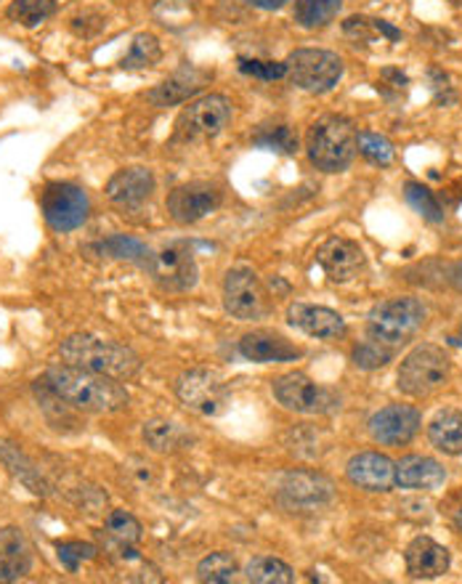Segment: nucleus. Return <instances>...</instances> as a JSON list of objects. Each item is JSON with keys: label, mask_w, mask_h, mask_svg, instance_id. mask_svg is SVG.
<instances>
[{"label": "nucleus", "mask_w": 462, "mask_h": 584, "mask_svg": "<svg viewBox=\"0 0 462 584\" xmlns=\"http://www.w3.org/2000/svg\"><path fill=\"white\" fill-rule=\"evenodd\" d=\"M346 476L356 489L386 494L396 487V462L380 451H361L348 460Z\"/></svg>", "instance_id": "nucleus-16"}, {"label": "nucleus", "mask_w": 462, "mask_h": 584, "mask_svg": "<svg viewBox=\"0 0 462 584\" xmlns=\"http://www.w3.org/2000/svg\"><path fill=\"white\" fill-rule=\"evenodd\" d=\"M407 85H409V80L405 72H399V70H382V75L378 80V91L386 93L388 88H391L393 96H401V93L407 91Z\"/></svg>", "instance_id": "nucleus-41"}, {"label": "nucleus", "mask_w": 462, "mask_h": 584, "mask_svg": "<svg viewBox=\"0 0 462 584\" xmlns=\"http://www.w3.org/2000/svg\"><path fill=\"white\" fill-rule=\"evenodd\" d=\"M405 563L412 580H439L449 571L452 555L431 536H414L405 550Z\"/></svg>", "instance_id": "nucleus-20"}, {"label": "nucleus", "mask_w": 462, "mask_h": 584, "mask_svg": "<svg viewBox=\"0 0 462 584\" xmlns=\"http://www.w3.org/2000/svg\"><path fill=\"white\" fill-rule=\"evenodd\" d=\"M223 202V189L213 181H189L168 195V212L176 223L189 226L208 218Z\"/></svg>", "instance_id": "nucleus-13"}, {"label": "nucleus", "mask_w": 462, "mask_h": 584, "mask_svg": "<svg viewBox=\"0 0 462 584\" xmlns=\"http://www.w3.org/2000/svg\"><path fill=\"white\" fill-rule=\"evenodd\" d=\"M32 569V548L22 529H0V584L19 582Z\"/></svg>", "instance_id": "nucleus-23"}, {"label": "nucleus", "mask_w": 462, "mask_h": 584, "mask_svg": "<svg viewBox=\"0 0 462 584\" xmlns=\"http://www.w3.org/2000/svg\"><path fill=\"white\" fill-rule=\"evenodd\" d=\"M59 356L70 367L96 372L115 380H130L141 372V358L134 348L96 335H70L59 348Z\"/></svg>", "instance_id": "nucleus-2"}, {"label": "nucleus", "mask_w": 462, "mask_h": 584, "mask_svg": "<svg viewBox=\"0 0 462 584\" xmlns=\"http://www.w3.org/2000/svg\"><path fill=\"white\" fill-rule=\"evenodd\" d=\"M428 309L418 298L399 295L388 298L375 305L367 316V337L375 343L388 345V348H399L412 341L418 332L426 327Z\"/></svg>", "instance_id": "nucleus-4"}, {"label": "nucleus", "mask_w": 462, "mask_h": 584, "mask_svg": "<svg viewBox=\"0 0 462 584\" xmlns=\"http://www.w3.org/2000/svg\"><path fill=\"white\" fill-rule=\"evenodd\" d=\"M449 343H452V345H462V327H460V335L449 337Z\"/></svg>", "instance_id": "nucleus-45"}, {"label": "nucleus", "mask_w": 462, "mask_h": 584, "mask_svg": "<svg viewBox=\"0 0 462 584\" xmlns=\"http://www.w3.org/2000/svg\"><path fill=\"white\" fill-rule=\"evenodd\" d=\"M422 415L409 404H388L369 417L367 430L382 447H407L420 434Z\"/></svg>", "instance_id": "nucleus-14"}, {"label": "nucleus", "mask_w": 462, "mask_h": 584, "mask_svg": "<svg viewBox=\"0 0 462 584\" xmlns=\"http://www.w3.org/2000/svg\"><path fill=\"white\" fill-rule=\"evenodd\" d=\"M160 59H162L160 40H157L155 35H149V32H141V35L134 38L130 51L123 56L120 70H128V72L149 70V66H155Z\"/></svg>", "instance_id": "nucleus-29"}, {"label": "nucleus", "mask_w": 462, "mask_h": 584, "mask_svg": "<svg viewBox=\"0 0 462 584\" xmlns=\"http://www.w3.org/2000/svg\"><path fill=\"white\" fill-rule=\"evenodd\" d=\"M107 534L117 542V548H134L141 540V523L125 510H115L107 518Z\"/></svg>", "instance_id": "nucleus-37"}, {"label": "nucleus", "mask_w": 462, "mask_h": 584, "mask_svg": "<svg viewBox=\"0 0 462 584\" xmlns=\"http://www.w3.org/2000/svg\"><path fill=\"white\" fill-rule=\"evenodd\" d=\"M45 388L56 398L67 401L70 407L83 411H96V415H109L128 407L130 396L120 380L96 372H85L77 367H54L45 372Z\"/></svg>", "instance_id": "nucleus-1"}, {"label": "nucleus", "mask_w": 462, "mask_h": 584, "mask_svg": "<svg viewBox=\"0 0 462 584\" xmlns=\"http://www.w3.org/2000/svg\"><path fill=\"white\" fill-rule=\"evenodd\" d=\"M176 396L183 407L202 417H218L229 407L231 396L223 377L213 369L195 367L176 380Z\"/></svg>", "instance_id": "nucleus-8"}, {"label": "nucleus", "mask_w": 462, "mask_h": 584, "mask_svg": "<svg viewBox=\"0 0 462 584\" xmlns=\"http://www.w3.org/2000/svg\"><path fill=\"white\" fill-rule=\"evenodd\" d=\"M287 322L306 332V335L316 337V341H340L348 332L346 319L338 311L327 309V305L293 303L287 309Z\"/></svg>", "instance_id": "nucleus-18"}, {"label": "nucleus", "mask_w": 462, "mask_h": 584, "mask_svg": "<svg viewBox=\"0 0 462 584\" xmlns=\"http://www.w3.org/2000/svg\"><path fill=\"white\" fill-rule=\"evenodd\" d=\"M245 580L253 584H293L295 571L290 569L285 561H280V557L261 555L248 563Z\"/></svg>", "instance_id": "nucleus-28"}, {"label": "nucleus", "mask_w": 462, "mask_h": 584, "mask_svg": "<svg viewBox=\"0 0 462 584\" xmlns=\"http://www.w3.org/2000/svg\"><path fill=\"white\" fill-rule=\"evenodd\" d=\"M343 9V0H295L293 19L303 30H322L333 24Z\"/></svg>", "instance_id": "nucleus-27"}, {"label": "nucleus", "mask_w": 462, "mask_h": 584, "mask_svg": "<svg viewBox=\"0 0 462 584\" xmlns=\"http://www.w3.org/2000/svg\"><path fill=\"white\" fill-rule=\"evenodd\" d=\"M316 263L333 282H351L354 277H359V271L365 269L367 258L365 250L351 239L333 237L316 250Z\"/></svg>", "instance_id": "nucleus-17"}, {"label": "nucleus", "mask_w": 462, "mask_h": 584, "mask_svg": "<svg viewBox=\"0 0 462 584\" xmlns=\"http://www.w3.org/2000/svg\"><path fill=\"white\" fill-rule=\"evenodd\" d=\"M253 144L269 152H282V155H295L298 152V136L290 125H266L253 136Z\"/></svg>", "instance_id": "nucleus-34"}, {"label": "nucleus", "mask_w": 462, "mask_h": 584, "mask_svg": "<svg viewBox=\"0 0 462 584\" xmlns=\"http://www.w3.org/2000/svg\"><path fill=\"white\" fill-rule=\"evenodd\" d=\"M405 197H407V202L414 208V212H420L428 223H444V208H441V202L435 199V195L428 189V186H422L418 181H409L405 186Z\"/></svg>", "instance_id": "nucleus-33"}, {"label": "nucleus", "mask_w": 462, "mask_h": 584, "mask_svg": "<svg viewBox=\"0 0 462 584\" xmlns=\"http://www.w3.org/2000/svg\"><path fill=\"white\" fill-rule=\"evenodd\" d=\"M155 191V173L149 168L117 170L107 184V197L117 208H141Z\"/></svg>", "instance_id": "nucleus-21"}, {"label": "nucleus", "mask_w": 462, "mask_h": 584, "mask_svg": "<svg viewBox=\"0 0 462 584\" xmlns=\"http://www.w3.org/2000/svg\"><path fill=\"white\" fill-rule=\"evenodd\" d=\"M41 210L51 229L59 231V234H70V231L81 229L88 221L91 199L81 186L56 181L43 189Z\"/></svg>", "instance_id": "nucleus-10"}, {"label": "nucleus", "mask_w": 462, "mask_h": 584, "mask_svg": "<svg viewBox=\"0 0 462 584\" xmlns=\"http://www.w3.org/2000/svg\"><path fill=\"white\" fill-rule=\"evenodd\" d=\"M223 309L240 322H253L269 314V292L253 269H231L223 279Z\"/></svg>", "instance_id": "nucleus-11"}, {"label": "nucleus", "mask_w": 462, "mask_h": 584, "mask_svg": "<svg viewBox=\"0 0 462 584\" xmlns=\"http://www.w3.org/2000/svg\"><path fill=\"white\" fill-rule=\"evenodd\" d=\"M393 356H396L393 348H388V345H382V343L369 341V337L365 343L354 345V351H351V362L359 369H367V372L386 367V364L391 362Z\"/></svg>", "instance_id": "nucleus-38"}, {"label": "nucleus", "mask_w": 462, "mask_h": 584, "mask_svg": "<svg viewBox=\"0 0 462 584\" xmlns=\"http://www.w3.org/2000/svg\"><path fill=\"white\" fill-rule=\"evenodd\" d=\"M449 383V356L444 348L433 343L414 345L409 354L401 358L396 385L405 396L428 398Z\"/></svg>", "instance_id": "nucleus-5"}, {"label": "nucleus", "mask_w": 462, "mask_h": 584, "mask_svg": "<svg viewBox=\"0 0 462 584\" xmlns=\"http://www.w3.org/2000/svg\"><path fill=\"white\" fill-rule=\"evenodd\" d=\"M454 526H458V531L462 534V508L454 513Z\"/></svg>", "instance_id": "nucleus-44"}, {"label": "nucleus", "mask_w": 462, "mask_h": 584, "mask_svg": "<svg viewBox=\"0 0 462 584\" xmlns=\"http://www.w3.org/2000/svg\"><path fill=\"white\" fill-rule=\"evenodd\" d=\"M237 571H240V566L229 553H210L197 563V580L208 584H227L234 582Z\"/></svg>", "instance_id": "nucleus-32"}, {"label": "nucleus", "mask_w": 462, "mask_h": 584, "mask_svg": "<svg viewBox=\"0 0 462 584\" xmlns=\"http://www.w3.org/2000/svg\"><path fill=\"white\" fill-rule=\"evenodd\" d=\"M242 358L255 364H282V362H295L301 358L303 351L295 343H290L285 335L280 332H248L240 343H237Z\"/></svg>", "instance_id": "nucleus-19"}, {"label": "nucleus", "mask_w": 462, "mask_h": 584, "mask_svg": "<svg viewBox=\"0 0 462 584\" xmlns=\"http://www.w3.org/2000/svg\"><path fill=\"white\" fill-rule=\"evenodd\" d=\"M356 146H359V155L365 157L367 163L380 165V168H386V165H391L396 159L393 144L388 142L386 136H380V133H372V131L359 133V138H356Z\"/></svg>", "instance_id": "nucleus-36"}, {"label": "nucleus", "mask_w": 462, "mask_h": 584, "mask_svg": "<svg viewBox=\"0 0 462 584\" xmlns=\"http://www.w3.org/2000/svg\"><path fill=\"white\" fill-rule=\"evenodd\" d=\"M428 441L449 457L462 455V409H441L428 425Z\"/></svg>", "instance_id": "nucleus-25"}, {"label": "nucleus", "mask_w": 462, "mask_h": 584, "mask_svg": "<svg viewBox=\"0 0 462 584\" xmlns=\"http://www.w3.org/2000/svg\"><path fill=\"white\" fill-rule=\"evenodd\" d=\"M287 75L306 93H327L340 83L343 59L325 49H298L287 56Z\"/></svg>", "instance_id": "nucleus-7"}, {"label": "nucleus", "mask_w": 462, "mask_h": 584, "mask_svg": "<svg viewBox=\"0 0 462 584\" xmlns=\"http://www.w3.org/2000/svg\"><path fill=\"white\" fill-rule=\"evenodd\" d=\"M147 269L155 277V282L168 292H189L195 290L200 269H197L195 255H191L189 244L176 242L162 248L160 252H151V261Z\"/></svg>", "instance_id": "nucleus-12"}, {"label": "nucleus", "mask_w": 462, "mask_h": 584, "mask_svg": "<svg viewBox=\"0 0 462 584\" xmlns=\"http://www.w3.org/2000/svg\"><path fill=\"white\" fill-rule=\"evenodd\" d=\"M231 119V102L221 93H208V96L195 98L189 106H183L181 115L176 119L174 142L191 144V142H208L229 125Z\"/></svg>", "instance_id": "nucleus-6"}, {"label": "nucleus", "mask_w": 462, "mask_h": 584, "mask_svg": "<svg viewBox=\"0 0 462 584\" xmlns=\"http://www.w3.org/2000/svg\"><path fill=\"white\" fill-rule=\"evenodd\" d=\"M98 250H102L104 255L117 258V261H130L138 265H149L151 261V250L147 248V244L138 242V239L134 237H125V234L107 237L104 242H98Z\"/></svg>", "instance_id": "nucleus-30"}, {"label": "nucleus", "mask_w": 462, "mask_h": 584, "mask_svg": "<svg viewBox=\"0 0 462 584\" xmlns=\"http://www.w3.org/2000/svg\"><path fill=\"white\" fill-rule=\"evenodd\" d=\"M144 441L149 449L160 455H174V451L187 449L191 444V434L187 425L176 420H149L144 423Z\"/></svg>", "instance_id": "nucleus-26"}, {"label": "nucleus", "mask_w": 462, "mask_h": 584, "mask_svg": "<svg viewBox=\"0 0 462 584\" xmlns=\"http://www.w3.org/2000/svg\"><path fill=\"white\" fill-rule=\"evenodd\" d=\"M54 11H56V0H14L9 9V17L14 19L17 24L38 27L43 24L45 19L54 17Z\"/></svg>", "instance_id": "nucleus-35"}, {"label": "nucleus", "mask_w": 462, "mask_h": 584, "mask_svg": "<svg viewBox=\"0 0 462 584\" xmlns=\"http://www.w3.org/2000/svg\"><path fill=\"white\" fill-rule=\"evenodd\" d=\"M245 3L255 6V9H263V11H280V9H285L290 0H245Z\"/></svg>", "instance_id": "nucleus-42"}, {"label": "nucleus", "mask_w": 462, "mask_h": 584, "mask_svg": "<svg viewBox=\"0 0 462 584\" xmlns=\"http://www.w3.org/2000/svg\"><path fill=\"white\" fill-rule=\"evenodd\" d=\"M204 80H208V72H200V70H195V66H189V70L176 72L174 77H168L165 83L157 85V88H151L147 93V98L155 106L183 104L187 98L195 96V93H200Z\"/></svg>", "instance_id": "nucleus-24"}, {"label": "nucleus", "mask_w": 462, "mask_h": 584, "mask_svg": "<svg viewBox=\"0 0 462 584\" xmlns=\"http://www.w3.org/2000/svg\"><path fill=\"white\" fill-rule=\"evenodd\" d=\"M444 465L426 455H407L396 462V487L412 491H433L444 487Z\"/></svg>", "instance_id": "nucleus-22"}, {"label": "nucleus", "mask_w": 462, "mask_h": 584, "mask_svg": "<svg viewBox=\"0 0 462 584\" xmlns=\"http://www.w3.org/2000/svg\"><path fill=\"white\" fill-rule=\"evenodd\" d=\"M280 494L293 510H319L335 500V487L327 476L314 470H293L282 478Z\"/></svg>", "instance_id": "nucleus-15"}, {"label": "nucleus", "mask_w": 462, "mask_h": 584, "mask_svg": "<svg viewBox=\"0 0 462 584\" xmlns=\"http://www.w3.org/2000/svg\"><path fill=\"white\" fill-rule=\"evenodd\" d=\"M343 32H346L351 40H356V43H369V40H375L378 35H386L388 40H401V32L396 30V27L382 22V19H367V17L346 19V22H343Z\"/></svg>", "instance_id": "nucleus-31"}, {"label": "nucleus", "mask_w": 462, "mask_h": 584, "mask_svg": "<svg viewBox=\"0 0 462 584\" xmlns=\"http://www.w3.org/2000/svg\"><path fill=\"white\" fill-rule=\"evenodd\" d=\"M449 279H452L454 288H458V290L462 292V263L454 265V269H452V277H449Z\"/></svg>", "instance_id": "nucleus-43"}, {"label": "nucleus", "mask_w": 462, "mask_h": 584, "mask_svg": "<svg viewBox=\"0 0 462 584\" xmlns=\"http://www.w3.org/2000/svg\"><path fill=\"white\" fill-rule=\"evenodd\" d=\"M272 390L282 407L298 411V415H333L340 407V398L333 390L314 383L303 372H290V375L276 377Z\"/></svg>", "instance_id": "nucleus-9"}, {"label": "nucleus", "mask_w": 462, "mask_h": 584, "mask_svg": "<svg viewBox=\"0 0 462 584\" xmlns=\"http://www.w3.org/2000/svg\"><path fill=\"white\" fill-rule=\"evenodd\" d=\"M356 138H359V133H356L348 117L327 115L316 119L306 136L308 159L322 173H343L354 163L356 152H359Z\"/></svg>", "instance_id": "nucleus-3"}, {"label": "nucleus", "mask_w": 462, "mask_h": 584, "mask_svg": "<svg viewBox=\"0 0 462 584\" xmlns=\"http://www.w3.org/2000/svg\"><path fill=\"white\" fill-rule=\"evenodd\" d=\"M56 555L59 563H62L67 571H77L81 563L94 561L96 557V548L88 542H59L56 544Z\"/></svg>", "instance_id": "nucleus-39"}, {"label": "nucleus", "mask_w": 462, "mask_h": 584, "mask_svg": "<svg viewBox=\"0 0 462 584\" xmlns=\"http://www.w3.org/2000/svg\"><path fill=\"white\" fill-rule=\"evenodd\" d=\"M240 72L259 80H280L287 75L285 62H266V59H240Z\"/></svg>", "instance_id": "nucleus-40"}]
</instances>
